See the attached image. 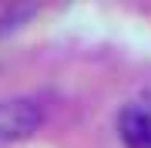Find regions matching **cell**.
Returning <instances> with one entry per match:
<instances>
[{"mask_svg":"<svg viewBox=\"0 0 151 148\" xmlns=\"http://www.w3.org/2000/svg\"><path fill=\"white\" fill-rule=\"evenodd\" d=\"M47 121L40 101L34 98H4L0 101V148H10L34 138Z\"/></svg>","mask_w":151,"mask_h":148,"instance_id":"obj_1","label":"cell"},{"mask_svg":"<svg viewBox=\"0 0 151 148\" xmlns=\"http://www.w3.org/2000/svg\"><path fill=\"white\" fill-rule=\"evenodd\" d=\"M118 138L124 148H151V91L121 108Z\"/></svg>","mask_w":151,"mask_h":148,"instance_id":"obj_2","label":"cell"}]
</instances>
